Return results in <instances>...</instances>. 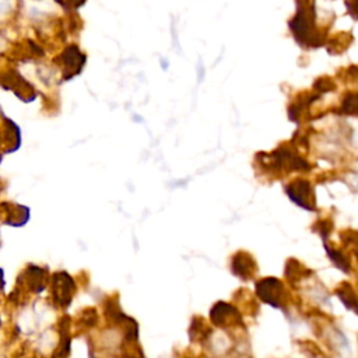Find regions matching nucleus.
I'll return each mask as SVG.
<instances>
[{"mask_svg": "<svg viewBox=\"0 0 358 358\" xmlns=\"http://www.w3.org/2000/svg\"><path fill=\"white\" fill-rule=\"evenodd\" d=\"M0 84L7 88V90H11L14 91V94L22 99L24 102H31L36 94L32 88V85L25 81L17 71L14 70H10V71H6V73H1L0 74Z\"/></svg>", "mask_w": 358, "mask_h": 358, "instance_id": "6e6552de", "label": "nucleus"}, {"mask_svg": "<svg viewBox=\"0 0 358 358\" xmlns=\"http://www.w3.org/2000/svg\"><path fill=\"white\" fill-rule=\"evenodd\" d=\"M190 338L193 341H204L206 338H208V336L211 334V329L210 326L204 322V319L201 317H194L193 323L190 326Z\"/></svg>", "mask_w": 358, "mask_h": 358, "instance_id": "f3484780", "label": "nucleus"}, {"mask_svg": "<svg viewBox=\"0 0 358 358\" xmlns=\"http://www.w3.org/2000/svg\"><path fill=\"white\" fill-rule=\"evenodd\" d=\"M320 98V94L316 91L312 92H301L298 94L294 101L291 102L289 108H288V116L291 120L294 122H299L302 117L309 115V109L310 105Z\"/></svg>", "mask_w": 358, "mask_h": 358, "instance_id": "9b49d317", "label": "nucleus"}, {"mask_svg": "<svg viewBox=\"0 0 358 358\" xmlns=\"http://www.w3.org/2000/svg\"><path fill=\"white\" fill-rule=\"evenodd\" d=\"M336 294L341 299V302L351 310H354L358 315V295L355 289L348 282H341L336 288Z\"/></svg>", "mask_w": 358, "mask_h": 358, "instance_id": "ddd939ff", "label": "nucleus"}, {"mask_svg": "<svg viewBox=\"0 0 358 358\" xmlns=\"http://www.w3.org/2000/svg\"><path fill=\"white\" fill-rule=\"evenodd\" d=\"M85 63V56L76 48H67L60 56V66L63 69V77L66 80L71 78L73 76L78 74Z\"/></svg>", "mask_w": 358, "mask_h": 358, "instance_id": "1a4fd4ad", "label": "nucleus"}, {"mask_svg": "<svg viewBox=\"0 0 358 358\" xmlns=\"http://www.w3.org/2000/svg\"><path fill=\"white\" fill-rule=\"evenodd\" d=\"M48 281V271L38 266H28L21 275L18 277V288L15 289L18 295H21L24 291L29 292H41L46 287Z\"/></svg>", "mask_w": 358, "mask_h": 358, "instance_id": "39448f33", "label": "nucleus"}, {"mask_svg": "<svg viewBox=\"0 0 358 358\" xmlns=\"http://www.w3.org/2000/svg\"><path fill=\"white\" fill-rule=\"evenodd\" d=\"M341 74H343V80L357 83L358 81V64H352V66L347 67Z\"/></svg>", "mask_w": 358, "mask_h": 358, "instance_id": "5701e85b", "label": "nucleus"}, {"mask_svg": "<svg viewBox=\"0 0 358 358\" xmlns=\"http://www.w3.org/2000/svg\"><path fill=\"white\" fill-rule=\"evenodd\" d=\"M345 7H347L348 14H350L352 18L358 20V0H347V1H345Z\"/></svg>", "mask_w": 358, "mask_h": 358, "instance_id": "b1692460", "label": "nucleus"}, {"mask_svg": "<svg viewBox=\"0 0 358 358\" xmlns=\"http://www.w3.org/2000/svg\"><path fill=\"white\" fill-rule=\"evenodd\" d=\"M256 294L263 302L275 308H284L289 301V296L284 284L274 277H267L257 281Z\"/></svg>", "mask_w": 358, "mask_h": 358, "instance_id": "7ed1b4c3", "label": "nucleus"}, {"mask_svg": "<svg viewBox=\"0 0 358 358\" xmlns=\"http://www.w3.org/2000/svg\"><path fill=\"white\" fill-rule=\"evenodd\" d=\"M287 194L289 199L296 203L298 206L306 208V210H315V193L310 186V183L305 179H295L285 187Z\"/></svg>", "mask_w": 358, "mask_h": 358, "instance_id": "0eeeda50", "label": "nucleus"}, {"mask_svg": "<svg viewBox=\"0 0 358 358\" xmlns=\"http://www.w3.org/2000/svg\"><path fill=\"white\" fill-rule=\"evenodd\" d=\"M296 14L289 21V29L296 42L306 48H319L326 45V31L316 27L315 0H295Z\"/></svg>", "mask_w": 358, "mask_h": 358, "instance_id": "f257e3e1", "label": "nucleus"}, {"mask_svg": "<svg viewBox=\"0 0 358 358\" xmlns=\"http://www.w3.org/2000/svg\"><path fill=\"white\" fill-rule=\"evenodd\" d=\"M310 274V271L302 264L299 263L296 259H288L285 263V277L288 278L289 282H298L299 280H302L305 275Z\"/></svg>", "mask_w": 358, "mask_h": 358, "instance_id": "2eb2a0df", "label": "nucleus"}, {"mask_svg": "<svg viewBox=\"0 0 358 358\" xmlns=\"http://www.w3.org/2000/svg\"><path fill=\"white\" fill-rule=\"evenodd\" d=\"M324 249H326V252H327L330 260H331L341 271H344V273H348V271H350L351 263H350L348 256H347L343 250L336 249V248H331V246L327 245V243H324Z\"/></svg>", "mask_w": 358, "mask_h": 358, "instance_id": "dca6fc26", "label": "nucleus"}, {"mask_svg": "<svg viewBox=\"0 0 358 358\" xmlns=\"http://www.w3.org/2000/svg\"><path fill=\"white\" fill-rule=\"evenodd\" d=\"M0 218L8 225H24L29 218V210L20 204L1 203L0 204Z\"/></svg>", "mask_w": 358, "mask_h": 358, "instance_id": "f8f14e48", "label": "nucleus"}, {"mask_svg": "<svg viewBox=\"0 0 358 358\" xmlns=\"http://www.w3.org/2000/svg\"><path fill=\"white\" fill-rule=\"evenodd\" d=\"M340 113L358 116V92H347L341 101Z\"/></svg>", "mask_w": 358, "mask_h": 358, "instance_id": "a211bd4d", "label": "nucleus"}, {"mask_svg": "<svg viewBox=\"0 0 358 358\" xmlns=\"http://www.w3.org/2000/svg\"><path fill=\"white\" fill-rule=\"evenodd\" d=\"M340 239L343 246H345V249H348L355 256H358V231L345 229L340 234Z\"/></svg>", "mask_w": 358, "mask_h": 358, "instance_id": "6ab92c4d", "label": "nucleus"}, {"mask_svg": "<svg viewBox=\"0 0 358 358\" xmlns=\"http://www.w3.org/2000/svg\"><path fill=\"white\" fill-rule=\"evenodd\" d=\"M96 323V310L94 308H88L83 312L78 324L84 326V329L87 327H92Z\"/></svg>", "mask_w": 358, "mask_h": 358, "instance_id": "412c9836", "label": "nucleus"}, {"mask_svg": "<svg viewBox=\"0 0 358 358\" xmlns=\"http://www.w3.org/2000/svg\"><path fill=\"white\" fill-rule=\"evenodd\" d=\"M259 166L270 175H287L292 171H309L310 165L302 158L295 145H280L273 152H259L256 155Z\"/></svg>", "mask_w": 358, "mask_h": 358, "instance_id": "f03ea898", "label": "nucleus"}, {"mask_svg": "<svg viewBox=\"0 0 358 358\" xmlns=\"http://www.w3.org/2000/svg\"><path fill=\"white\" fill-rule=\"evenodd\" d=\"M336 90V83L333 81V78L330 77H319L315 83H313V91L319 92L320 95L324 92H330Z\"/></svg>", "mask_w": 358, "mask_h": 358, "instance_id": "aec40b11", "label": "nucleus"}, {"mask_svg": "<svg viewBox=\"0 0 358 358\" xmlns=\"http://www.w3.org/2000/svg\"><path fill=\"white\" fill-rule=\"evenodd\" d=\"M352 42V35L348 32H338L333 38L326 41V48L329 53H343Z\"/></svg>", "mask_w": 358, "mask_h": 358, "instance_id": "4468645a", "label": "nucleus"}, {"mask_svg": "<svg viewBox=\"0 0 358 358\" xmlns=\"http://www.w3.org/2000/svg\"><path fill=\"white\" fill-rule=\"evenodd\" d=\"M331 228H333V225H331L329 221L322 220V221H317V222H316V225H315L313 229H315L316 232H319V235H320L323 239H326L327 235L330 234Z\"/></svg>", "mask_w": 358, "mask_h": 358, "instance_id": "4be33fe9", "label": "nucleus"}, {"mask_svg": "<svg viewBox=\"0 0 358 358\" xmlns=\"http://www.w3.org/2000/svg\"><path fill=\"white\" fill-rule=\"evenodd\" d=\"M210 319L213 324L224 329L238 327L243 324L239 310L227 302H217L210 310Z\"/></svg>", "mask_w": 358, "mask_h": 358, "instance_id": "423d86ee", "label": "nucleus"}, {"mask_svg": "<svg viewBox=\"0 0 358 358\" xmlns=\"http://www.w3.org/2000/svg\"><path fill=\"white\" fill-rule=\"evenodd\" d=\"M231 268H232V273L239 278L250 280L255 277L257 271V264L250 253L241 250L232 256Z\"/></svg>", "mask_w": 358, "mask_h": 358, "instance_id": "9d476101", "label": "nucleus"}, {"mask_svg": "<svg viewBox=\"0 0 358 358\" xmlns=\"http://www.w3.org/2000/svg\"><path fill=\"white\" fill-rule=\"evenodd\" d=\"M50 292H52V299L57 306L60 308L69 306L76 294L74 280L64 271L55 273L50 277Z\"/></svg>", "mask_w": 358, "mask_h": 358, "instance_id": "20e7f679", "label": "nucleus"}]
</instances>
